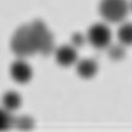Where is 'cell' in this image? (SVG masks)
Segmentation results:
<instances>
[{
  "instance_id": "cell-6",
  "label": "cell",
  "mask_w": 132,
  "mask_h": 132,
  "mask_svg": "<svg viewBox=\"0 0 132 132\" xmlns=\"http://www.w3.org/2000/svg\"><path fill=\"white\" fill-rule=\"evenodd\" d=\"M54 59L61 67H70L78 62V53L72 45L58 47L54 50Z\"/></svg>"
},
{
  "instance_id": "cell-5",
  "label": "cell",
  "mask_w": 132,
  "mask_h": 132,
  "mask_svg": "<svg viewBox=\"0 0 132 132\" xmlns=\"http://www.w3.org/2000/svg\"><path fill=\"white\" fill-rule=\"evenodd\" d=\"M32 69L30 64L23 61V58L16 59L10 67V75L12 80L16 81L17 84H26L32 79Z\"/></svg>"
},
{
  "instance_id": "cell-14",
  "label": "cell",
  "mask_w": 132,
  "mask_h": 132,
  "mask_svg": "<svg viewBox=\"0 0 132 132\" xmlns=\"http://www.w3.org/2000/svg\"><path fill=\"white\" fill-rule=\"evenodd\" d=\"M130 9L132 10V1H131V4H130Z\"/></svg>"
},
{
  "instance_id": "cell-4",
  "label": "cell",
  "mask_w": 132,
  "mask_h": 132,
  "mask_svg": "<svg viewBox=\"0 0 132 132\" xmlns=\"http://www.w3.org/2000/svg\"><path fill=\"white\" fill-rule=\"evenodd\" d=\"M85 37L86 41L93 47H95L98 50H104L111 45L112 35H111V31L108 25L103 22H98L89 27Z\"/></svg>"
},
{
  "instance_id": "cell-13",
  "label": "cell",
  "mask_w": 132,
  "mask_h": 132,
  "mask_svg": "<svg viewBox=\"0 0 132 132\" xmlns=\"http://www.w3.org/2000/svg\"><path fill=\"white\" fill-rule=\"evenodd\" d=\"M85 41H86V37L84 35L78 34V32L74 35H72V46L75 47V48L83 46V45L85 43Z\"/></svg>"
},
{
  "instance_id": "cell-11",
  "label": "cell",
  "mask_w": 132,
  "mask_h": 132,
  "mask_svg": "<svg viewBox=\"0 0 132 132\" xmlns=\"http://www.w3.org/2000/svg\"><path fill=\"white\" fill-rule=\"evenodd\" d=\"M108 52H109V57L112 61H121L122 58L125 57V54H126L125 46L121 45V43L120 45H114V46L110 45L108 47Z\"/></svg>"
},
{
  "instance_id": "cell-7",
  "label": "cell",
  "mask_w": 132,
  "mask_h": 132,
  "mask_svg": "<svg viewBox=\"0 0 132 132\" xmlns=\"http://www.w3.org/2000/svg\"><path fill=\"white\" fill-rule=\"evenodd\" d=\"M77 73L83 79H92L98 73L99 65L96 61H94L92 58H86L77 62Z\"/></svg>"
},
{
  "instance_id": "cell-1",
  "label": "cell",
  "mask_w": 132,
  "mask_h": 132,
  "mask_svg": "<svg viewBox=\"0 0 132 132\" xmlns=\"http://www.w3.org/2000/svg\"><path fill=\"white\" fill-rule=\"evenodd\" d=\"M10 48L17 58H27L37 53V47L30 23L23 25L15 31L10 41Z\"/></svg>"
},
{
  "instance_id": "cell-2",
  "label": "cell",
  "mask_w": 132,
  "mask_h": 132,
  "mask_svg": "<svg viewBox=\"0 0 132 132\" xmlns=\"http://www.w3.org/2000/svg\"><path fill=\"white\" fill-rule=\"evenodd\" d=\"M130 4L127 0H101L99 14L105 21L111 23L122 22L128 15Z\"/></svg>"
},
{
  "instance_id": "cell-8",
  "label": "cell",
  "mask_w": 132,
  "mask_h": 132,
  "mask_svg": "<svg viewBox=\"0 0 132 132\" xmlns=\"http://www.w3.org/2000/svg\"><path fill=\"white\" fill-rule=\"evenodd\" d=\"M1 105H3L4 109H6L10 112L17 110L20 108V105H21V96H20V94L14 92V90L6 92L3 95V98H1Z\"/></svg>"
},
{
  "instance_id": "cell-9",
  "label": "cell",
  "mask_w": 132,
  "mask_h": 132,
  "mask_svg": "<svg viewBox=\"0 0 132 132\" xmlns=\"http://www.w3.org/2000/svg\"><path fill=\"white\" fill-rule=\"evenodd\" d=\"M119 42L123 46H132V22H123L117 30Z\"/></svg>"
},
{
  "instance_id": "cell-3",
  "label": "cell",
  "mask_w": 132,
  "mask_h": 132,
  "mask_svg": "<svg viewBox=\"0 0 132 132\" xmlns=\"http://www.w3.org/2000/svg\"><path fill=\"white\" fill-rule=\"evenodd\" d=\"M30 27L34 34L37 53L46 57L52 54L54 52V41H53V35L46 26V23L42 20H35L30 23Z\"/></svg>"
},
{
  "instance_id": "cell-12",
  "label": "cell",
  "mask_w": 132,
  "mask_h": 132,
  "mask_svg": "<svg viewBox=\"0 0 132 132\" xmlns=\"http://www.w3.org/2000/svg\"><path fill=\"white\" fill-rule=\"evenodd\" d=\"M12 126H16L19 130H31L34 128V120L29 117V116H20L17 119H14Z\"/></svg>"
},
{
  "instance_id": "cell-10",
  "label": "cell",
  "mask_w": 132,
  "mask_h": 132,
  "mask_svg": "<svg viewBox=\"0 0 132 132\" xmlns=\"http://www.w3.org/2000/svg\"><path fill=\"white\" fill-rule=\"evenodd\" d=\"M14 117L11 116V112L4 109L3 106L0 108V131H5L12 126Z\"/></svg>"
}]
</instances>
